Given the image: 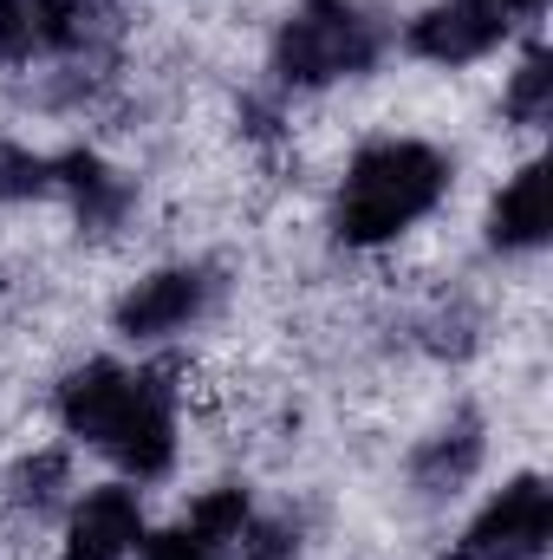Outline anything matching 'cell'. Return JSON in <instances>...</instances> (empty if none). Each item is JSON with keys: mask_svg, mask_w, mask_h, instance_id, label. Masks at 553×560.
I'll return each instance as SVG.
<instances>
[{"mask_svg": "<svg viewBox=\"0 0 553 560\" xmlns=\"http://www.w3.org/2000/svg\"><path fill=\"white\" fill-rule=\"evenodd\" d=\"M378 20L358 0H306L274 39V72L286 85H332L378 59Z\"/></svg>", "mask_w": 553, "mask_h": 560, "instance_id": "3", "label": "cell"}, {"mask_svg": "<svg viewBox=\"0 0 553 560\" xmlns=\"http://www.w3.org/2000/svg\"><path fill=\"white\" fill-rule=\"evenodd\" d=\"M59 418L72 436L98 443L125 476H163L176 456V411L156 372H125L105 359L79 365L59 385Z\"/></svg>", "mask_w": 553, "mask_h": 560, "instance_id": "1", "label": "cell"}, {"mask_svg": "<svg viewBox=\"0 0 553 560\" xmlns=\"http://www.w3.org/2000/svg\"><path fill=\"white\" fill-rule=\"evenodd\" d=\"M449 189V163L443 150L411 138H385L365 143L345 170V189H339V242L352 248H378L391 235H404L416 215L436 209V196Z\"/></svg>", "mask_w": 553, "mask_h": 560, "instance_id": "2", "label": "cell"}, {"mask_svg": "<svg viewBox=\"0 0 553 560\" xmlns=\"http://www.w3.org/2000/svg\"><path fill=\"white\" fill-rule=\"evenodd\" d=\"M495 7H502V13H508V20H515V13H541V7H548V0H495Z\"/></svg>", "mask_w": 553, "mask_h": 560, "instance_id": "17", "label": "cell"}, {"mask_svg": "<svg viewBox=\"0 0 553 560\" xmlns=\"http://www.w3.org/2000/svg\"><path fill=\"white\" fill-rule=\"evenodd\" d=\"M46 189H59L52 156H33L20 143H0V202H26V196H46Z\"/></svg>", "mask_w": 553, "mask_h": 560, "instance_id": "13", "label": "cell"}, {"mask_svg": "<svg viewBox=\"0 0 553 560\" xmlns=\"http://www.w3.org/2000/svg\"><path fill=\"white\" fill-rule=\"evenodd\" d=\"M248 535V495L242 489H215L189 509V522L163 528L143 541V560H222Z\"/></svg>", "mask_w": 553, "mask_h": 560, "instance_id": "7", "label": "cell"}, {"mask_svg": "<svg viewBox=\"0 0 553 560\" xmlns=\"http://www.w3.org/2000/svg\"><path fill=\"white\" fill-rule=\"evenodd\" d=\"M59 476H66V463H59V456H39V463H26V469L13 476V495H20V502H33V509H46Z\"/></svg>", "mask_w": 553, "mask_h": 560, "instance_id": "15", "label": "cell"}, {"mask_svg": "<svg viewBox=\"0 0 553 560\" xmlns=\"http://www.w3.org/2000/svg\"><path fill=\"white\" fill-rule=\"evenodd\" d=\"M52 170H59V189L79 202V215L92 222V229H111L118 215H125V202H131V189L98 163V156H85V150H72V156H52Z\"/></svg>", "mask_w": 553, "mask_h": 560, "instance_id": "12", "label": "cell"}, {"mask_svg": "<svg viewBox=\"0 0 553 560\" xmlns=\"http://www.w3.org/2000/svg\"><path fill=\"white\" fill-rule=\"evenodd\" d=\"M475 463H482V436H475V418H462L456 430H443L436 443L416 450L411 476H416L423 495H456V489L475 476Z\"/></svg>", "mask_w": 553, "mask_h": 560, "instance_id": "11", "label": "cell"}, {"mask_svg": "<svg viewBox=\"0 0 553 560\" xmlns=\"http://www.w3.org/2000/svg\"><path fill=\"white\" fill-rule=\"evenodd\" d=\"M443 560H469V555H443Z\"/></svg>", "mask_w": 553, "mask_h": 560, "instance_id": "18", "label": "cell"}, {"mask_svg": "<svg viewBox=\"0 0 553 560\" xmlns=\"http://www.w3.org/2000/svg\"><path fill=\"white\" fill-rule=\"evenodd\" d=\"M79 33V7L72 0H0V59H33V52H59Z\"/></svg>", "mask_w": 553, "mask_h": 560, "instance_id": "9", "label": "cell"}, {"mask_svg": "<svg viewBox=\"0 0 553 560\" xmlns=\"http://www.w3.org/2000/svg\"><path fill=\"white\" fill-rule=\"evenodd\" d=\"M143 541V509L131 489H92L72 509V535H66V560H125Z\"/></svg>", "mask_w": 553, "mask_h": 560, "instance_id": "8", "label": "cell"}, {"mask_svg": "<svg viewBox=\"0 0 553 560\" xmlns=\"http://www.w3.org/2000/svg\"><path fill=\"white\" fill-rule=\"evenodd\" d=\"M495 248H541L548 242V163H528L489 209Z\"/></svg>", "mask_w": 553, "mask_h": 560, "instance_id": "10", "label": "cell"}, {"mask_svg": "<svg viewBox=\"0 0 553 560\" xmlns=\"http://www.w3.org/2000/svg\"><path fill=\"white\" fill-rule=\"evenodd\" d=\"M202 306H209V275H196V268H163V275L138 280V287L118 300V332H125V339H169V332H183Z\"/></svg>", "mask_w": 553, "mask_h": 560, "instance_id": "6", "label": "cell"}, {"mask_svg": "<svg viewBox=\"0 0 553 560\" xmlns=\"http://www.w3.org/2000/svg\"><path fill=\"white\" fill-rule=\"evenodd\" d=\"M508 26L515 20L495 0H443L423 20H411V52L416 59H436V66H469V59L495 52L508 39Z\"/></svg>", "mask_w": 553, "mask_h": 560, "instance_id": "5", "label": "cell"}, {"mask_svg": "<svg viewBox=\"0 0 553 560\" xmlns=\"http://www.w3.org/2000/svg\"><path fill=\"white\" fill-rule=\"evenodd\" d=\"M548 112H553V59L548 52H528V66L508 85V118L515 125H548Z\"/></svg>", "mask_w": 553, "mask_h": 560, "instance_id": "14", "label": "cell"}, {"mask_svg": "<svg viewBox=\"0 0 553 560\" xmlns=\"http://www.w3.org/2000/svg\"><path fill=\"white\" fill-rule=\"evenodd\" d=\"M553 541V495L541 476H515L469 528V560H541Z\"/></svg>", "mask_w": 553, "mask_h": 560, "instance_id": "4", "label": "cell"}, {"mask_svg": "<svg viewBox=\"0 0 553 560\" xmlns=\"http://www.w3.org/2000/svg\"><path fill=\"white\" fill-rule=\"evenodd\" d=\"M235 548H242V560H293V541H286L280 528H255V535H242Z\"/></svg>", "mask_w": 553, "mask_h": 560, "instance_id": "16", "label": "cell"}]
</instances>
